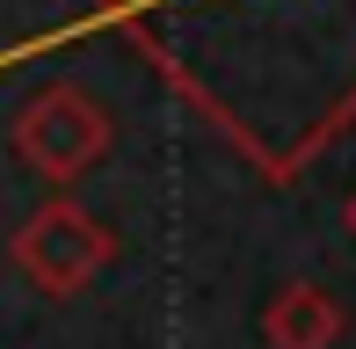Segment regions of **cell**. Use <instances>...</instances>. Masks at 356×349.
Masks as SVG:
<instances>
[{"label":"cell","mask_w":356,"mask_h":349,"mask_svg":"<svg viewBox=\"0 0 356 349\" xmlns=\"http://www.w3.org/2000/svg\"><path fill=\"white\" fill-rule=\"evenodd\" d=\"M8 262L22 269V277L37 284L44 298H80L109 262H117V233H109L102 218L88 211V204L51 197V204H37V211L15 226Z\"/></svg>","instance_id":"6da1fadb"},{"label":"cell","mask_w":356,"mask_h":349,"mask_svg":"<svg viewBox=\"0 0 356 349\" xmlns=\"http://www.w3.org/2000/svg\"><path fill=\"white\" fill-rule=\"evenodd\" d=\"M117 138V117L95 102L80 81H51L22 102L15 117V161L37 168L44 182H80Z\"/></svg>","instance_id":"7a4b0ae2"},{"label":"cell","mask_w":356,"mask_h":349,"mask_svg":"<svg viewBox=\"0 0 356 349\" xmlns=\"http://www.w3.org/2000/svg\"><path fill=\"white\" fill-rule=\"evenodd\" d=\"M342 298L327 284H284L262 313V342L269 349H334L342 342Z\"/></svg>","instance_id":"3957f363"},{"label":"cell","mask_w":356,"mask_h":349,"mask_svg":"<svg viewBox=\"0 0 356 349\" xmlns=\"http://www.w3.org/2000/svg\"><path fill=\"white\" fill-rule=\"evenodd\" d=\"M342 218H349V233H356V197H349V211H342Z\"/></svg>","instance_id":"277c9868"}]
</instances>
